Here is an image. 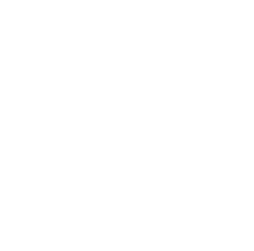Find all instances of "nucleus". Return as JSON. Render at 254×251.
<instances>
[]
</instances>
